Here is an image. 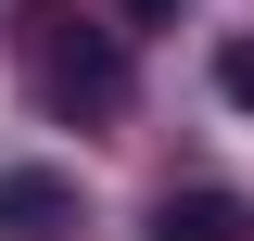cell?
Returning a JSON list of instances; mask_svg holds the SVG:
<instances>
[{"label": "cell", "instance_id": "6da1fadb", "mask_svg": "<svg viewBox=\"0 0 254 241\" xmlns=\"http://www.w3.org/2000/svg\"><path fill=\"white\" fill-rule=\"evenodd\" d=\"M13 76H26V102L38 115H64V127H102V115H127V38L115 26H89L76 0H13Z\"/></svg>", "mask_w": 254, "mask_h": 241}, {"label": "cell", "instance_id": "7a4b0ae2", "mask_svg": "<svg viewBox=\"0 0 254 241\" xmlns=\"http://www.w3.org/2000/svg\"><path fill=\"white\" fill-rule=\"evenodd\" d=\"M0 241H76V178L64 165H0Z\"/></svg>", "mask_w": 254, "mask_h": 241}, {"label": "cell", "instance_id": "3957f363", "mask_svg": "<svg viewBox=\"0 0 254 241\" xmlns=\"http://www.w3.org/2000/svg\"><path fill=\"white\" fill-rule=\"evenodd\" d=\"M153 241H254V216L229 190H165L153 203Z\"/></svg>", "mask_w": 254, "mask_h": 241}, {"label": "cell", "instance_id": "277c9868", "mask_svg": "<svg viewBox=\"0 0 254 241\" xmlns=\"http://www.w3.org/2000/svg\"><path fill=\"white\" fill-rule=\"evenodd\" d=\"M216 89H229V102L254 115V38H229V51H216Z\"/></svg>", "mask_w": 254, "mask_h": 241}, {"label": "cell", "instance_id": "5b68a950", "mask_svg": "<svg viewBox=\"0 0 254 241\" xmlns=\"http://www.w3.org/2000/svg\"><path fill=\"white\" fill-rule=\"evenodd\" d=\"M115 13H127V26H178L190 0H115Z\"/></svg>", "mask_w": 254, "mask_h": 241}]
</instances>
